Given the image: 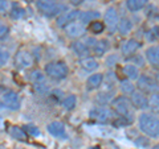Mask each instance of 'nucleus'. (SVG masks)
<instances>
[{
    "label": "nucleus",
    "instance_id": "f257e3e1",
    "mask_svg": "<svg viewBox=\"0 0 159 149\" xmlns=\"http://www.w3.org/2000/svg\"><path fill=\"white\" fill-rule=\"evenodd\" d=\"M138 128L150 138H159V116L152 112H142L138 116Z\"/></svg>",
    "mask_w": 159,
    "mask_h": 149
},
{
    "label": "nucleus",
    "instance_id": "f03ea898",
    "mask_svg": "<svg viewBox=\"0 0 159 149\" xmlns=\"http://www.w3.org/2000/svg\"><path fill=\"white\" fill-rule=\"evenodd\" d=\"M111 110L121 117L125 123H133L134 120V106L130 100V98L126 95L117 96L111 100Z\"/></svg>",
    "mask_w": 159,
    "mask_h": 149
},
{
    "label": "nucleus",
    "instance_id": "7ed1b4c3",
    "mask_svg": "<svg viewBox=\"0 0 159 149\" xmlns=\"http://www.w3.org/2000/svg\"><path fill=\"white\" fill-rule=\"evenodd\" d=\"M45 75L54 79V81H61L65 79L69 74V69L64 61H52L45 65Z\"/></svg>",
    "mask_w": 159,
    "mask_h": 149
},
{
    "label": "nucleus",
    "instance_id": "20e7f679",
    "mask_svg": "<svg viewBox=\"0 0 159 149\" xmlns=\"http://www.w3.org/2000/svg\"><path fill=\"white\" fill-rule=\"evenodd\" d=\"M36 7L40 13L45 15L48 17L56 16V15H58V12L62 13L66 11L65 7L58 4L56 0H36Z\"/></svg>",
    "mask_w": 159,
    "mask_h": 149
},
{
    "label": "nucleus",
    "instance_id": "39448f33",
    "mask_svg": "<svg viewBox=\"0 0 159 149\" xmlns=\"http://www.w3.org/2000/svg\"><path fill=\"white\" fill-rule=\"evenodd\" d=\"M137 88L147 95H151V94L159 92V83L154 77H150L147 74H141V77L137 81Z\"/></svg>",
    "mask_w": 159,
    "mask_h": 149
},
{
    "label": "nucleus",
    "instance_id": "423d86ee",
    "mask_svg": "<svg viewBox=\"0 0 159 149\" xmlns=\"http://www.w3.org/2000/svg\"><path fill=\"white\" fill-rule=\"evenodd\" d=\"M119 20L121 19H119L118 11L114 7H109L105 11V13H103V23H105V27L111 34L118 31Z\"/></svg>",
    "mask_w": 159,
    "mask_h": 149
},
{
    "label": "nucleus",
    "instance_id": "0eeeda50",
    "mask_svg": "<svg viewBox=\"0 0 159 149\" xmlns=\"http://www.w3.org/2000/svg\"><path fill=\"white\" fill-rule=\"evenodd\" d=\"M33 65H34V58L28 50L21 49V50L16 53V56H15V66L19 70H27V69H31Z\"/></svg>",
    "mask_w": 159,
    "mask_h": 149
},
{
    "label": "nucleus",
    "instance_id": "6e6552de",
    "mask_svg": "<svg viewBox=\"0 0 159 149\" xmlns=\"http://www.w3.org/2000/svg\"><path fill=\"white\" fill-rule=\"evenodd\" d=\"M114 113L116 112H114L113 110H110V108L94 107L89 111V117L94 121H98V123H107L114 117Z\"/></svg>",
    "mask_w": 159,
    "mask_h": 149
},
{
    "label": "nucleus",
    "instance_id": "1a4fd4ad",
    "mask_svg": "<svg viewBox=\"0 0 159 149\" xmlns=\"http://www.w3.org/2000/svg\"><path fill=\"white\" fill-rule=\"evenodd\" d=\"M80 13H81V11H78V9H66L65 12L58 15V17L56 19V25L60 28H65L70 23L78 20Z\"/></svg>",
    "mask_w": 159,
    "mask_h": 149
},
{
    "label": "nucleus",
    "instance_id": "9d476101",
    "mask_svg": "<svg viewBox=\"0 0 159 149\" xmlns=\"http://www.w3.org/2000/svg\"><path fill=\"white\" fill-rule=\"evenodd\" d=\"M2 100H3L4 106L11 111H17L20 108V104H21L19 94L12 91V90H8V91L4 92L3 96H2Z\"/></svg>",
    "mask_w": 159,
    "mask_h": 149
},
{
    "label": "nucleus",
    "instance_id": "9b49d317",
    "mask_svg": "<svg viewBox=\"0 0 159 149\" xmlns=\"http://www.w3.org/2000/svg\"><path fill=\"white\" fill-rule=\"evenodd\" d=\"M141 46H142V44L139 42L138 40L129 38L121 45V54L126 58H130L134 56V54H137V52L141 49Z\"/></svg>",
    "mask_w": 159,
    "mask_h": 149
},
{
    "label": "nucleus",
    "instance_id": "f8f14e48",
    "mask_svg": "<svg viewBox=\"0 0 159 149\" xmlns=\"http://www.w3.org/2000/svg\"><path fill=\"white\" fill-rule=\"evenodd\" d=\"M130 100L133 103L134 108H137V110H141V111L148 110V96H147V94L137 90L135 92H133L130 95Z\"/></svg>",
    "mask_w": 159,
    "mask_h": 149
},
{
    "label": "nucleus",
    "instance_id": "ddd939ff",
    "mask_svg": "<svg viewBox=\"0 0 159 149\" xmlns=\"http://www.w3.org/2000/svg\"><path fill=\"white\" fill-rule=\"evenodd\" d=\"M64 29H65V33L69 38H80V37L85 36V33H86V27L80 21L70 23Z\"/></svg>",
    "mask_w": 159,
    "mask_h": 149
},
{
    "label": "nucleus",
    "instance_id": "4468645a",
    "mask_svg": "<svg viewBox=\"0 0 159 149\" xmlns=\"http://www.w3.org/2000/svg\"><path fill=\"white\" fill-rule=\"evenodd\" d=\"M47 131L51 133L52 136H54L56 138H60V140H65L68 137L66 135V128L64 126V123L61 121H52L48 124Z\"/></svg>",
    "mask_w": 159,
    "mask_h": 149
},
{
    "label": "nucleus",
    "instance_id": "2eb2a0df",
    "mask_svg": "<svg viewBox=\"0 0 159 149\" xmlns=\"http://www.w3.org/2000/svg\"><path fill=\"white\" fill-rule=\"evenodd\" d=\"M145 57L148 65L159 69V45H150L145 50Z\"/></svg>",
    "mask_w": 159,
    "mask_h": 149
},
{
    "label": "nucleus",
    "instance_id": "dca6fc26",
    "mask_svg": "<svg viewBox=\"0 0 159 149\" xmlns=\"http://www.w3.org/2000/svg\"><path fill=\"white\" fill-rule=\"evenodd\" d=\"M103 81H105V75L102 73H94L90 77L86 79V87L88 90H96V88H99L103 84Z\"/></svg>",
    "mask_w": 159,
    "mask_h": 149
},
{
    "label": "nucleus",
    "instance_id": "f3484780",
    "mask_svg": "<svg viewBox=\"0 0 159 149\" xmlns=\"http://www.w3.org/2000/svg\"><path fill=\"white\" fill-rule=\"evenodd\" d=\"M72 50L74 52V54H76L77 57H80V59L85 58L90 54V49H89L86 44L82 42V41H74L72 44Z\"/></svg>",
    "mask_w": 159,
    "mask_h": 149
},
{
    "label": "nucleus",
    "instance_id": "a211bd4d",
    "mask_svg": "<svg viewBox=\"0 0 159 149\" xmlns=\"http://www.w3.org/2000/svg\"><path fill=\"white\" fill-rule=\"evenodd\" d=\"M122 71L125 74V77L127 79H130V81H138V78L141 77V71H139V67L133 65V63H127L122 67Z\"/></svg>",
    "mask_w": 159,
    "mask_h": 149
},
{
    "label": "nucleus",
    "instance_id": "6ab92c4d",
    "mask_svg": "<svg viewBox=\"0 0 159 149\" xmlns=\"http://www.w3.org/2000/svg\"><path fill=\"white\" fill-rule=\"evenodd\" d=\"M80 66H81L84 70H86V71H94V70H97V69H98L99 63H98V61L94 57L88 56L85 58L80 59Z\"/></svg>",
    "mask_w": 159,
    "mask_h": 149
},
{
    "label": "nucleus",
    "instance_id": "aec40b11",
    "mask_svg": "<svg viewBox=\"0 0 159 149\" xmlns=\"http://www.w3.org/2000/svg\"><path fill=\"white\" fill-rule=\"evenodd\" d=\"M99 16H101V13L97 12V11H85V12L80 13L78 21L82 23L84 25H86V24H90L93 21H96V20H98Z\"/></svg>",
    "mask_w": 159,
    "mask_h": 149
},
{
    "label": "nucleus",
    "instance_id": "412c9836",
    "mask_svg": "<svg viewBox=\"0 0 159 149\" xmlns=\"http://www.w3.org/2000/svg\"><path fill=\"white\" fill-rule=\"evenodd\" d=\"M133 21L129 17H122L119 20V25H118V32L121 36H127L129 33H131L133 31Z\"/></svg>",
    "mask_w": 159,
    "mask_h": 149
},
{
    "label": "nucleus",
    "instance_id": "4be33fe9",
    "mask_svg": "<svg viewBox=\"0 0 159 149\" xmlns=\"http://www.w3.org/2000/svg\"><path fill=\"white\" fill-rule=\"evenodd\" d=\"M119 90L122 91L123 95H131V94H133V92H135L138 88H137L135 84H134L133 81H130V79H127V78H125V79H122V81L119 82Z\"/></svg>",
    "mask_w": 159,
    "mask_h": 149
},
{
    "label": "nucleus",
    "instance_id": "5701e85b",
    "mask_svg": "<svg viewBox=\"0 0 159 149\" xmlns=\"http://www.w3.org/2000/svg\"><path fill=\"white\" fill-rule=\"evenodd\" d=\"M107 49H109L107 41H105V40H97L96 44H94V46L92 48V52H93L94 56L102 57L103 54L107 52Z\"/></svg>",
    "mask_w": 159,
    "mask_h": 149
},
{
    "label": "nucleus",
    "instance_id": "b1692460",
    "mask_svg": "<svg viewBox=\"0 0 159 149\" xmlns=\"http://www.w3.org/2000/svg\"><path fill=\"white\" fill-rule=\"evenodd\" d=\"M148 4V0H127L126 7L130 12H138Z\"/></svg>",
    "mask_w": 159,
    "mask_h": 149
},
{
    "label": "nucleus",
    "instance_id": "393cba45",
    "mask_svg": "<svg viewBox=\"0 0 159 149\" xmlns=\"http://www.w3.org/2000/svg\"><path fill=\"white\" fill-rule=\"evenodd\" d=\"M9 16H11L12 20H20L25 16V9L19 3H13L11 7V11H9Z\"/></svg>",
    "mask_w": 159,
    "mask_h": 149
},
{
    "label": "nucleus",
    "instance_id": "a878e982",
    "mask_svg": "<svg viewBox=\"0 0 159 149\" xmlns=\"http://www.w3.org/2000/svg\"><path fill=\"white\" fill-rule=\"evenodd\" d=\"M9 135L12 138L19 141H25L27 140V132L20 127H11L9 128Z\"/></svg>",
    "mask_w": 159,
    "mask_h": 149
},
{
    "label": "nucleus",
    "instance_id": "bb28decb",
    "mask_svg": "<svg viewBox=\"0 0 159 149\" xmlns=\"http://www.w3.org/2000/svg\"><path fill=\"white\" fill-rule=\"evenodd\" d=\"M148 110L152 113H159V92L148 95Z\"/></svg>",
    "mask_w": 159,
    "mask_h": 149
},
{
    "label": "nucleus",
    "instance_id": "cd10ccee",
    "mask_svg": "<svg viewBox=\"0 0 159 149\" xmlns=\"http://www.w3.org/2000/svg\"><path fill=\"white\" fill-rule=\"evenodd\" d=\"M76 104H77V98H76V95H68V96H65V99L62 100V107H64V110H66V111L74 110Z\"/></svg>",
    "mask_w": 159,
    "mask_h": 149
},
{
    "label": "nucleus",
    "instance_id": "c85d7f7f",
    "mask_svg": "<svg viewBox=\"0 0 159 149\" xmlns=\"http://www.w3.org/2000/svg\"><path fill=\"white\" fill-rule=\"evenodd\" d=\"M105 28H106L105 23L99 21V20H96V21H93V23L89 24V31H90L93 34H101Z\"/></svg>",
    "mask_w": 159,
    "mask_h": 149
},
{
    "label": "nucleus",
    "instance_id": "c756f323",
    "mask_svg": "<svg viewBox=\"0 0 159 149\" xmlns=\"http://www.w3.org/2000/svg\"><path fill=\"white\" fill-rule=\"evenodd\" d=\"M146 38L150 42H155L159 40V25H155L150 28L148 31L146 32Z\"/></svg>",
    "mask_w": 159,
    "mask_h": 149
},
{
    "label": "nucleus",
    "instance_id": "7c9ffc66",
    "mask_svg": "<svg viewBox=\"0 0 159 149\" xmlns=\"http://www.w3.org/2000/svg\"><path fill=\"white\" fill-rule=\"evenodd\" d=\"M45 74H44L41 70H33L31 73V81L33 82V84L37 83H44L45 82Z\"/></svg>",
    "mask_w": 159,
    "mask_h": 149
},
{
    "label": "nucleus",
    "instance_id": "2f4dec72",
    "mask_svg": "<svg viewBox=\"0 0 159 149\" xmlns=\"http://www.w3.org/2000/svg\"><path fill=\"white\" fill-rule=\"evenodd\" d=\"M145 62H146V57H143L142 54H134L133 57H130V63L135 66H145Z\"/></svg>",
    "mask_w": 159,
    "mask_h": 149
},
{
    "label": "nucleus",
    "instance_id": "473e14b6",
    "mask_svg": "<svg viewBox=\"0 0 159 149\" xmlns=\"http://www.w3.org/2000/svg\"><path fill=\"white\" fill-rule=\"evenodd\" d=\"M9 57H11V54H9L8 50H6V49L0 48V67H4L8 63L9 61Z\"/></svg>",
    "mask_w": 159,
    "mask_h": 149
},
{
    "label": "nucleus",
    "instance_id": "72a5a7b5",
    "mask_svg": "<svg viewBox=\"0 0 159 149\" xmlns=\"http://www.w3.org/2000/svg\"><path fill=\"white\" fill-rule=\"evenodd\" d=\"M11 7H12V4L9 3V0H0V13L2 15L9 13Z\"/></svg>",
    "mask_w": 159,
    "mask_h": 149
},
{
    "label": "nucleus",
    "instance_id": "f704fd0d",
    "mask_svg": "<svg viewBox=\"0 0 159 149\" xmlns=\"http://www.w3.org/2000/svg\"><path fill=\"white\" fill-rule=\"evenodd\" d=\"M119 61V57L117 56V54H110L107 58H106V66L107 67H113V66H116L117 63Z\"/></svg>",
    "mask_w": 159,
    "mask_h": 149
},
{
    "label": "nucleus",
    "instance_id": "c9c22d12",
    "mask_svg": "<svg viewBox=\"0 0 159 149\" xmlns=\"http://www.w3.org/2000/svg\"><path fill=\"white\" fill-rule=\"evenodd\" d=\"M8 31H9V28H8V25L4 21H2L0 20V40L2 38H4L8 34Z\"/></svg>",
    "mask_w": 159,
    "mask_h": 149
},
{
    "label": "nucleus",
    "instance_id": "e433bc0d",
    "mask_svg": "<svg viewBox=\"0 0 159 149\" xmlns=\"http://www.w3.org/2000/svg\"><path fill=\"white\" fill-rule=\"evenodd\" d=\"M25 132L29 133L31 136H39V135H40L39 128L34 127V126H27V127H25Z\"/></svg>",
    "mask_w": 159,
    "mask_h": 149
},
{
    "label": "nucleus",
    "instance_id": "4c0bfd02",
    "mask_svg": "<svg viewBox=\"0 0 159 149\" xmlns=\"http://www.w3.org/2000/svg\"><path fill=\"white\" fill-rule=\"evenodd\" d=\"M34 90H36L39 94H44V92L48 91V87H47L45 82L44 83H37V84H34Z\"/></svg>",
    "mask_w": 159,
    "mask_h": 149
},
{
    "label": "nucleus",
    "instance_id": "58836bf2",
    "mask_svg": "<svg viewBox=\"0 0 159 149\" xmlns=\"http://www.w3.org/2000/svg\"><path fill=\"white\" fill-rule=\"evenodd\" d=\"M69 2H70L74 7H77V6H80V4H82L85 0H69Z\"/></svg>",
    "mask_w": 159,
    "mask_h": 149
},
{
    "label": "nucleus",
    "instance_id": "ea45409f",
    "mask_svg": "<svg viewBox=\"0 0 159 149\" xmlns=\"http://www.w3.org/2000/svg\"><path fill=\"white\" fill-rule=\"evenodd\" d=\"M154 78H155V81L159 83V73H157V74H155V77H154Z\"/></svg>",
    "mask_w": 159,
    "mask_h": 149
},
{
    "label": "nucleus",
    "instance_id": "a19ab883",
    "mask_svg": "<svg viewBox=\"0 0 159 149\" xmlns=\"http://www.w3.org/2000/svg\"><path fill=\"white\" fill-rule=\"evenodd\" d=\"M0 149H7V145H4V144H0Z\"/></svg>",
    "mask_w": 159,
    "mask_h": 149
}]
</instances>
